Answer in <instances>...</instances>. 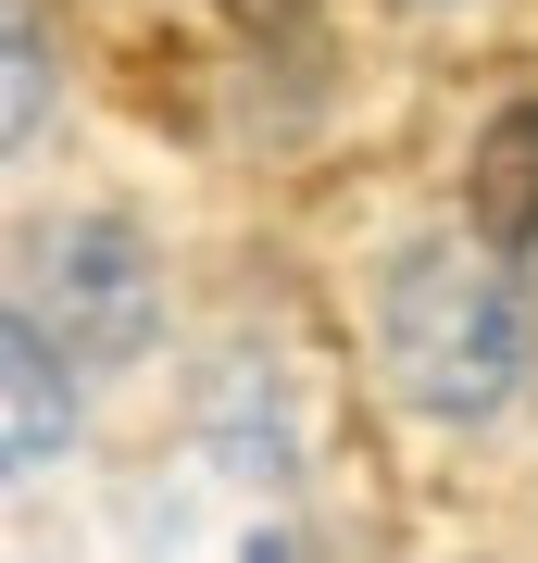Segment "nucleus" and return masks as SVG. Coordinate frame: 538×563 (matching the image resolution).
<instances>
[{"mask_svg":"<svg viewBox=\"0 0 538 563\" xmlns=\"http://www.w3.org/2000/svg\"><path fill=\"white\" fill-rule=\"evenodd\" d=\"M376 351L388 388L439 426H488L538 376V301L501 239H414L376 288Z\"/></svg>","mask_w":538,"mask_h":563,"instance_id":"f257e3e1","label":"nucleus"},{"mask_svg":"<svg viewBox=\"0 0 538 563\" xmlns=\"http://www.w3.org/2000/svg\"><path fill=\"white\" fill-rule=\"evenodd\" d=\"M51 125V25H39V0H13V151Z\"/></svg>","mask_w":538,"mask_h":563,"instance_id":"39448f33","label":"nucleus"},{"mask_svg":"<svg viewBox=\"0 0 538 563\" xmlns=\"http://www.w3.org/2000/svg\"><path fill=\"white\" fill-rule=\"evenodd\" d=\"M251 563H288V551H276V539H251Z\"/></svg>","mask_w":538,"mask_h":563,"instance_id":"0eeeda50","label":"nucleus"},{"mask_svg":"<svg viewBox=\"0 0 538 563\" xmlns=\"http://www.w3.org/2000/svg\"><path fill=\"white\" fill-rule=\"evenodd\" d=\"M13 313L51 325V339L88 363V376H113V363L151 351V325H163V276H151L139 225H113V213H63V225H39V239H25V263H13Z\"/></svg>","mask_w":538,"mask_h":563,"instance_id":"f03ea898","label":"nucleus"},{"mask_svg":"<svg viewBox=\"0 0 538 563\" xmlns=\"http://www.w3.org/2000/svg\"><path fill=\"white\" fill-rule=\"evenodd\" d=\"M463 188H476V239L538 251V101L488 113V139H476V163H463Z\"/></svg>","mask_w":538,"mask_h":563,"instance_id":"20e7f679","label":"nucleus"},{"mask_svg":"<svg viewBox=\"0 0 538 563\" xmlns=\"http://www.w3.org/2000/svg\"><path fill=\"white\" fill-rule=\"evenodd\" d=\"M63 351L51 325H0V401H13V476H39V463H63V439H76V376H63Z\"/></svg>","mask_w":538,"mask_h":563,"instance_id":"7ed1b4c3","label":"nucleus"},{"mask_svg":"<svg viewBox=\"0 0 538 563\" xmlns=\"http://www.w3.org/2000/svg\"><path fill=\"white\" fill-rule=\"evenodd\" d=\"M239 13H300V0H239Z\"/></svg>","mask_w":538,"mask_h":563,"instance_id":"423d86ee","label":"nucleus"}]
</instances>
